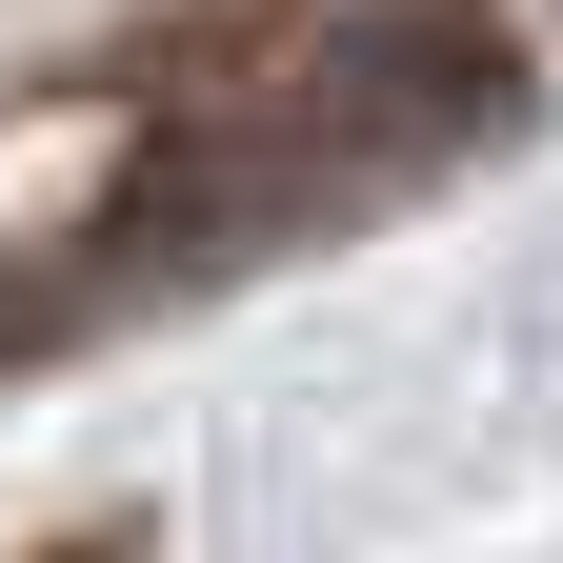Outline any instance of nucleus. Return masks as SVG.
<instances>
[{
	"instance_id": "nucleus-1",
	"label": "nucleus",
	"mask_w": 563,
	"mask_h": 563,
	"mask_svg": "<svg viewBox=\"0 0 563 563\" xmlns=\"http://www.w3.org/2000/svg\"><path fill=\"white\" fill-rule=\"evenodd\" d=\"M543 21H563V0H543Z\"/></svg>"
}]
</instances>
